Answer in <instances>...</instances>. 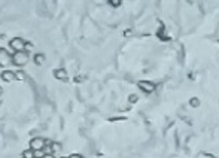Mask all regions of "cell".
Masks as SVG:
<instances>
[{
  "label": "cell",
  "mask_w": 219,
  "mask_h": 158,
  "mask_svg": "<svg viewBox=\"0 0 219 158\" xmlns=\"http://www.w3.org/2000/svg\"><path fill=\"white\" fill-rule=\"evenodd\" d=\"M30 57H28V52L27 51H21V52H15L12 55V64L15 66H25L28 63Z\"/></svg>",
  "instance_id": "1"
},
{
  "label": "cell",
  "mask_w": 219,
  "mask_h": 158,
  "mask_svg": "<svg viewBox=\"0 0 219 158\" xmlns=\"http://www.w3.org/2000/svg\"><path fill=\"white\" fill-rule=\"evenodd\" d=\"M25 45L27 42L21 37H13L10 42H9V46L15 51V52H21V51H25Z\"/></svg>",
  "instance_id": "2"
},
{
  "label": "cell",
  "mask_w": 219,
  "mask_h": 158,
  "mask_svg": "<svg viewBox=\"0 0 219 158\" xmlns=\"http://www.w3.org/2000/svg\"><path fill=\"white\" fill-rule=\"evenodd\" d=\"M46 146V140H43L42 137H33L30 140V149L33 151H43Z\"/></svg>",
  "instance_id": "3"
},
{
  "label": "cell",
  "mask_w": 219,
  "mask_h": 158,
  "mask_svg": "<svg viewBox=\"0 0 219 158\" xmlns=\"http://www.w3.org/2000/svg\"><path fill=\"white\" fill-rule=\"evenodd\" d=\"M9 63H12V57L9 55V52H7L4 48H0V66L4 67V66H7Z\"/></svg>",
  "instance_id": "4"
},
{
  "label": "cell",
  "mask_w": 219,
  "mask_h": 158,
  "mask_svg": "<svg viewBox=\"0 0 219 158\" xmlns=\"http://www.w3.org/2000/svg\"><path fill=\"white\" fill-rule=\"evenodd\" d=\"M139 87H140V90L145 91V93H154V91H155V85H154L152 82L140 81V82H139Z\"/></svg>",
  "instance_id": "5"
},
{
  "label": "cell",
  "mask_w": 219,
  "mask_h": 158,
  "mask_svg": "<svg viewBox=\"0 0 219 158\" xmlns=\"http://www.w3.org/2000/svg\"><path fill=\"white\" fill-rule=\"evenodd\" d=\"M54 76H55L58 81H67V79H69V73H67L64 69H57V70H54Z\"/></svg>",
  "instance_id": "6"
},
{
  "label": "cell",
  "mask_w": 219,
  "mask_h": 158,
  "mask_svg": "<svg viewBox=\"0 0 219 158\" xmlns=\"http://www.w3.org/2000/svg\"><path fill=\"white\" fill-rule=\"evenodd\" d=\"M1 79H3L4 82H12V81H15V73L10 72V70H4V72L1 73Z\"/></svg>",
  "instance_id": "7"
},
{
  "label": "cell",
  "mask_w": 219,
  "mask_h": 158,
  "mask_svg": "<svg viewBox=\"0 0 219 158\" xmlns=\"http://www.w3.org/2000/svg\"><path fill=\"white\" fill-rule=\"evenodd\" d=\"M34 63H36L37 66H42V64L45 63V55H43V54H36V55H34Z\"/></svg>",
  "instance_id": "8"
},
{
  "label": "cell",
  "mask_w": 219,
  "mask_h": 158,
  "mask_svg": "<svg viewBox=\"0 0 219 158\" xmlns=\"http://www.w3.org/2000/svg\"><path fill=\"white\" fill-rule=\"evenodd\" d=\"M22 158H34V151L33 149H27L22 152Z\"/></svg>",
  "instance_id": "9"
},
{
  "label": "cell",
  "mask_w": 219,
  "mask_h": 158,
  "mask_svg": "<svg viewBox=\"0 0 219 158\" xmlns=\"http://www.w3.org/2000/svg\"><path fill=\"white\" fill-rule=\"evenodd\" d=\"M45 157H46L45 151H34V158H45Z\"/></svg>",
  "instance_id": "10"
},
{
  "label": "cell",
  "mask_w": 219,
  "mask_h": 158,
  "mask_svg": "<svg viewBox=\"0 0 219 158\" xmlns=\"http://www.w3.org/2000/svg\"><path fill=\"white\" fill-rule=\"evenodd\" d=\"M24 78H25V76H24L22 72H15V79H16V81H24Z\"/></svg>",
  "instance_id": "11"
},
{
  "label": "cell",
  "mask_w": 219,
  "mask_h": 158,
  "mask_svg": "<svg viewBox=\"0 0 219 158\" xmlns=\"http://www.w3.org/2000/svg\"><path fill=\"white\" fill-rule=\"evenodd\" d=\"M130 102H131V103H136V102H137V96H136V94H131V96H130Z\"/></svg>",
  "instance_id": "12"
},
{
  "label": "cell",
  "mask_w": 219,
  "mask_h": 158,
  "mask_svg": "<svg viewBox=\"0 0 219 158\" xmlns=\"http://www.w3.org/2000/svg\"><path fill=\"white\" fill-rule=\"evenodd\" d=\"M60 149H61V148H60L58 143H54V145H52V151H54V152H57V151H60Z\"/></svg>",
  "instance_id": "13"
},
{
  "label": "cell",
  "mask_w": 219,
  "mask_h": 158,
  "mask_svg": "<svg viewBox=\"0 0 219 158\" xmlns=\"http://www.w3.org/2000/svg\"><path fill=\"white\" fill-rule=\"evenodd\" d=\"M109 3H110V4H112V6H118V4H119L121 1H119V0H110Z\"/></svg>",
  "instance_id": "14"
},
{
  "label": "cell",
  "mask_w": 219,
  "mask_h": 158,
  "mask_svg": "<svg viewBox=\"0 0 219 158\" xmlns=\"http://www.w3.org/2000/svg\"><path fill=\"white\" fill-rule=\"evenodd\" d=\"M69 158H84V157H82V155H79V154H72Z\"/></svg>",
  "instance_id": "15"
},
{
  "label": "cell",
  "mask_w": 219,
  "mask_h": 158,
  "mask_svg": "<svg viewBox=\"0 0 219 158\" xmlns=\"http://www.w3.org/2000/svg\"><path fill=\"white\" fill-rule=\"evenodd\" d=\"M25 49H27V51H30V49H33V46H31L30 43H27V45H25Z\"/></svg>",
  "instance_id": "16"
},
{
  "label": "cell",
  "mask_w": 219,
  "mask_h": 158,
  "mask_svg": "<svg viewBox=\"0 0 219 158\" xmlns=\"http://www.w3.org/2000/svg\"><path fill=\"white\" fill-rule=\"evenodd\" d=\"M1 94H3V88L0 87V96H1Z\"/></svg>",
  "instance_id": "17"
},
{
  "label": "cell",
  "mask_w": 219,
  "mask_h": 158,
  "mask_svg": "<svg viewBox=\"0 0 219 158\" xmlns=\"http://www.w3.org/2000/svg\"><path fill=\"white\" fill-rule=\"evenodd\" d=\"M61 158H69V157H61Z\"/></svg>",
  "instance_id": "18"
}]
</instances>
